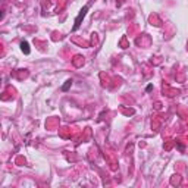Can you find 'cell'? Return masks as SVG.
Returning a JSON list of instances; mask_svg holds the SVG:
<instances>
[{
  "label": "cell",
  "mask_w": 188,
  "mask_h": 188,
  "mask_svg": "<svg viewBox=\"0 0 188 188\" xmlns=\"http://www.w3.org/2000/svg\"><path fill=\"white\" fill-rule=\"evenodd\" d=\"M71 84H72V81H71V80H69V81H66V84H65V85L62 87V90H63V91H66L68 88L71 87Z\"/></svg>",
  "instance_id": "obj_3"
},
{
  "label": "cell",
  "mask_w": 188,
  "mask_h": 188,
  "mask_svg": "<svg viewBox=\"0 0 188 188\" xmlns=\"http://www.w3.org/2000/svg\"><path fill=\"white\" fill-rule=\"evenodd\" d=\"M21 49H22V52L25 54H29V47H28L27 41H22V43H21Z\"/></svg>",
  "instance_id": "obj_2"
},
{
  "label": "cell",
  "mask_w": 188,
  "mask_h": 188,
  "mask_svg": "<svg viewBox=\"0 0 188 188\" xmlns=\"http://www.w3.org/2000/svg\"><path fill=\"white\" fill-rule=\"evenodd\" d=\"M87 10H88V6H85L82 10L80 12V15L76 16V19H75V25H74V29H78L81 25V19H84V16H85V14H87Z\"/></svg>",
  "instance_id": "obj_1"
}]
</instances>
